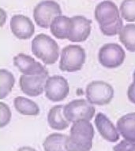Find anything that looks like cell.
<instances>
[{
	"label": "cell",
	"mask_w": 135,
	"mask_h": 151,
	"mask_svg": "<svg viewBox=\"0 0 135 151\" xmlns=\"http://www.w3.org/2000/svg\"><path fill=\"white\" fill-rule=\"evenodd\" d=\"M66 142L67 151H89L93 146L94 128L89 120H77L72 123Z\"/></svg>",
	"instance_id": "6da1fadb"
},
{
	"label": "cell",
	"mask_w": 135,
	"mask_h": 151,
	"mask_svg": "<svg viewBox=\"0 0 135 151\" xmlns=\"http://www.w3.org/2000/svg\"><path fill=\"white\" fill-rule=\"evenodd\" d=\"M31 50L33 55L47 65H54L59 58L60 50L57 42L44 33L38 34L33 38Z\"/></svg>",
	"instance_id": "7a4b0ae2"
},
{
	"label": "cell",
	"mask_w": 135,
	"mask_h": 151,
	"mask_svg": "<svg viewBox=\"0 0 135 151\" xmlns=\"http://www.w3.org/2000/svg\"><path fill=\"white\" fill-rule=\"evenodd\" d=\"M59 68L62 72H74L82 68L86 58L84 48L79 45L70 44L60 52Z\"/></svg>",
	"instance_id": "3957f363"
},
{
	"label": "cell",
	"mask_w": 135,
	"mask_h": 151,
	"mask_svg": "<svg viewBox=\"0 0 135 151\" xmlns=\"http://www.w3.org/2000/svg\"><path fill=\"white\" fill-rule=\"evenodd\" d=\"M62 15L60 5L54 0H43L33 10V19L40 28L49 29L52 20Z\"/></svg>",
	"instance_id": "277c9868"
},
{
	"label": "cell",
	"mask_w": 135,
	"mask_h": 151,
	"mask_svg": "<svg viewBox=\"0 0 135 151\" xmlns=\"http://www.w3.org/2000/svg\"><path fill=\"white\" fill-rule=\"evenodd\" d=\"M95 112V107L85 99L73 100L63 107V115L70 123L82 120L90 121Z\"/></svg>",
	"instance_id": "5b68a950"
},
{
	"label": "cell",
	"mask_w": 135,
	"mask_h": 151,
	"mask_svg": "<svg viewBox=\"0 0 135 151\" xmlns=\"http://www.w3.org/2000/svg\"><path fill=\"white\" fill-rule=\"evenodd\" d=\"M87 101L92 105L104 106L111 102L114 97V89L107 82L93 81L85 90Z\"/></svg>",
	"instance_id": "8992f818"
},
{
	"label": "cell",
	"mask_w": 135,
	"mask_h": 151,
	"mask_svg": "<svg viewBox=\"0 0 135 151\" xmlns=\"http://www.w3.org/2000/svg\"><path fill=\"white\" fill-rule=\"evenodd\" d=\"M70 86L66 78L62 76L55 75L48 77L44 85L46 98L52 102L63 101L69 94Z\"/></svg>",
	"instance_id": "52a82bcc"
},
{
	"label": "cell",
	"mask_w": 135,
	"mask_h": 151,
	"mask_svg": "<svg viewBox=\"0 0 135 151\" xmlns=\"http://www.w3.org/2000/svg\"><path fill=\"white\" fill-rule=\"evenodd\" d=\"M126 58V53L121 46L116 43L104 44L99 50L98 59L105 68H115L120 66Z\"/></svg>",
	"instance_id": "ba28073f"
},
{
	"label": "cell",
	"mask_w": 135,
	"mask_h": 151,
	"mask_svg": "<svg viewBox=\"0 0 135 151\" xmlns=\"http://www.w3.org/2000/svg\"><path fill=\"white\" fill-rule=\"evenodd\" d=\"M48 72L37 76L21 75L19 78V87L21 91L29 97H37L44 92V85Z\"/></svg>",
	"instance_id": "9c48e42d"
},
{
	"label": "cell",
	"mask_w": 135,
	"mask_h": 151,
	"mask_svg": "<svg viewBox=\"0 0 135 151\" xmlns=\"http://www.w3.org/2000/svg\"><path fill=\"white\" fill-rule=\"evenodd\" d=\"M13 60L14 65L22 75L37 76L48 72L44 65L36 61L33 57L29 54L20 53L14 56Z\"/></svg>",
	"instance_id": "30bf717a"
},
{
	"label": "cell",
	"mask_w": 135,
	"mask_h": 151,
	"mask_svg": "<svg viewBox=\"0 0 135 151\" xmlns=\"http://www.w3.org/2000/svg\"><path fill=\"white\" fill-rule=\"evenodd\" d=\"M10 27L14 36L19 39H29L35 32L33 20L22 14H16L11 17Z\"/></svg>",
	"instance_id": "8fae6325"
},
{
	"label": "cell",
	"mask_w": 135,
	"mask_h": 151,
	"mask_svg": "<svg viewBox=\"0 0 135 151\" xmlns=\"http://www.w3.org/2000/svg\"><path fill=\"white\" fill-rule=\"evenodd\" d=\"M71 20L72 26L67 39L72 43L85 41L91 33L92 20L84 16H74Z\"/></svg>",
	"instance_id": "7c38bea8"
},
{
	"label": "cell",
	"mask_w": 135,
	"mask_h": 151,
	"mask_svg": "<svg viewBox=\"0 0 135 151\" xmlns=\"http://www.w3.org/2000/svg\"><path fill=\"white\" fill-rule=\"evenodd\" d=\"M94 15L100 26L112 24L121 17L118 6L110 0H105L100 3L96 6Z\"/></svg>",
	"instance_id": "4fadbf2b"
},
{
	"label": "cell",
	"mask_w": 135,
	"mask_h": 151,
	"mask_svg": "<svg viewBox=\"0 0 135 151\" xmlns=\"http://www.w3.org/2000/svg\"><path fill=\"white\" fill-rule=\"evenodd\" d=\"M96 127L101 136L112 142H117L119 139V135L115 126L111 122L103 113H99L95 117Z\"/></svg>",
	"instance_id": "5bb4252c"
},
{
	"label": "cell",
	"mask_w": 135,
	"mask_h": 151,
	"mask_svg": "<svg viewBox=\"0 0 135 151\" xmlns=\"http://www.w3.org/2000/svg\"><path fill=\"white\" fill-rule=\"evenodd\" d=\"M72 20L71 17L60 15L56 17L50 24V31L54 37L59 39H68L71 30Z\"/></svg>",
	"instance_id": "9a60e30c"
},
{
	"label": "cell",
	"mask_w": 135,
	"mask_h": 151,
	"mask_svg": "<svg viewBox=\"0 0 135 151\" xmlns=\"http://www.w3.org/2000/svg\"><path fill=\"white\" fill-rule=\"evenodd\" d=\"M63 105L52 106L47 113V123L50 128L56 131H63L69 128L70 123L63 115Z\"/></svg>",
	"instance_id": "2e32d148"
},
{
	"label": "cell",
	"mask_w": 135,
	"mask_h": 151,
	"mask_svg": "<svg viewBox=\"0 0 135 151\" xmlns=\"http://www.w3.org/2000/svg\"><path fill=\"white\" fill-rule=\"evenodd\" d=\"M117 130L122 136L131 142H135V113L126 114L117 121Z\"/></svg>",
	"instance_id": "e0dca14e"
},
{
	"label": "cell",
	"mask_w": 135,
	"mask_h": 151,
	"mask_svg": "<svg viewBox=\"0 0 135 151\" xmlns=\"http://www.w3.org/2000/svg\"><path fill=\"white\" fill-rule=\"evenodd\" d=\"M14 106L17 112L24 116H37L40 113L38 104L23 96H18L14 98Z\"/></svg>",
	"instance_id": "ac0fdd59"
},
{
	"label": "cell",
	"mask_w": 135,
	"mask_h": 151,
	"mask_svg": "<svg viewBox=\"0 0 135 151\" xmlns=\"http://www.w3.org/2000/svg\"><path fill=\"white\" fill-rule=\"evenodd\" d=\"M68 135L62 133H51L46 137L43 142L44 151H67L66 142Z\"/></svg>",
	"instance_id": "d6986e66"
},
{
	"label": "cell",
	"mask_w": 135,
	"mask_h": 151,
	"mask_svg": "<svg viewBox=\"0 0 135 151\" xmlns=\"http://www.w3.org/2000/svg\"><path fill=\"white\" fill-rule=\"evenodd\" d=\"M14 84V74L7 69H0V99H4L10 94Z\"/></svg>",
	"instance_id": "ffe728a7"
},
{
	"label": "cell",
	"mask_w": 135,
	"mask_h": 151,
	"mask_svg": "<svg viewBox=\"0 0 135 151\" xmlns=\"http://www.w3.org/2000/svg\"><path fill=\"white\" fill-rule=\"evenodd\" d=\"M119 40L130 52H135V24H127L119 32Z\"/></svg>",
	"instance_id": "44dd1931"
},
{
	"label": "cell",
	"mask_w": 135,
	"mask_h": 151,
	"mask_svg": "<svg viewBox=\"0 0 135 151\" xmlns=\"http://www.w3.org/2000/svg\"><path fill=\"white\" fill-rule=\"evenodd\" d=\"M119 13L126 21H135V0H123L119 7Z\"/></svg>",
	"instance_id": "7402d4cb"
},
{
	"label": "cell",
	"mask_w": 135,
	"mask_h": 151,
	"mask_svg": "<svg viewBox=\"0 0 135 151\" xmlns=\"http://www.w3.org/2000/svg\"><path fill=\"white\" fill-rule=\"evenodd\" d=\"M123 27V22L122 17L117 19L114 23L107 25H100V29L104 36H113L117 34H119Z\"/></svg>",
	"instance_id": "603a6c76"
},
{
	"label": "cell",
	"mask_w": 135,
	"mask_h": 151,
	"mask_svg": "<svg viewBox=\"0 0 135 151\" xmlns=\"http://www.w3.org/2000/svg\"><path fill=\"white\" fill-rule=\"evenodd\" d=\"M12 117V113L10 106L3 102H0V128H3L10 123Z\"/></svg>",
	"instance_id": "cb8c5ba5"
},
{
	"label": "cell",
	"mask_w": 135,
	"mask_h": 151,
	"mask_svg": "<svg viewBox=\"0 0 135 151\" xmlns=\"http://www.w3.org/2000/svg\"><path fill=\"white\" fill-rule=\"evenodd\" d=\"M114 151H135V142L123 140L114 147Z\"/></svg>",
	"instance_id": "d4e9b609"
},
{
	"label": "cell",
	"mask_w": 135,
	"mask_h": 151,
	"mask_svg": "<svg viewBox=\"0 0 135 151\" xmlns=\"http://www.w3.org/2000/svg\"><path fill=\"white\" fill-rule=\"evenodd\" d=\"M127 96L130 102L135 104V71L133 72V81L127 91Z\"/></svg>",
	"instance_id": "484cf974"
},
{
	"label": "cell",
	"mask_w": 135,
	"mask_h": 151,
	"mask_svg": "<svg viewBox=\"0 0 135 151\" xmlns=\"http://www.w3.org/2000/svg\"><path fill=\"white\" fill-rule=\"evenodd\" d=\"M7 15L6 11L3 8H1L0 9V26L1 27H3V25L5 24L7 21Z\"/></svg>",
	"instance_id": "4316f807"
},
{
	"label": "cell",
	"mask_w": 135,
	"mask_h": 151,
	"mask_svg": "<svg viewBox=\"0 0 135 151\" xmlns=\"http://www.w3.org/2000/svg\"><path fill=\"white\" fill-rule=\"evenodd\" d=\"M17 151H36L34 148L30 146H22L19 148Z\"/></svg>",
	"instance_id": "83f0119b"
}]
</instances>
